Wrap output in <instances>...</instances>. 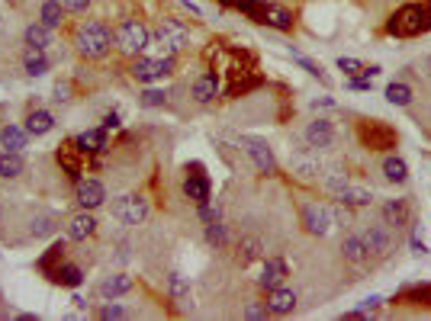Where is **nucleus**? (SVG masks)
<instances>
[{
	"label": "nucleus",
	"instance_id": "nucleus-1",
	"mask_svg": "<svg viewBox=\"0 0 431 321\" xmlns=\"http://www.w3.org/2000/svg\"><path fill=\"white\" fill-rule=\"evenodd\" d=\"M428 29H431V13L425 3H405L386 23V32L396 39H415L422 32H428Z\"/></svg>",
	"mask_w": 431,
	"mask_h": 321
},
{
	"label": "nucleus",
	"instance_id": "nucleus-2",
	"mask_svg": "<svg viewBox=\"0 0 431 321\" xmlns=\"http://www.w3.org/2000/svg\"><path fill=\"white\" fill-rule=\"evenodd\" d=\"M113 46V32L106 23H100V19H87V23H81L75 32V48L81 58H104L106 52H110Z\"/></svg>",
	"mask_w": 431,
	"mask_h": 321
},
{
	"label": "nucleus",
	"instance_id": "nucleus-3",
	"mask_svg": "<svg viewBox=\"0 0 431 321\" xmlns=\"http://www.w3.org/2000/svg\"><path fill=\"white\" fill-rule=\"evenodd\" d=\"M149 26L142 23V19H122L119 26L113 29V42H116V48H119L122 55L129 58H139L145 48H149Z\"/></svg>",
	"mask_w": 431,
	"mask_h": 321
},
{
	"label": "nucleus",
	"instance_id": "nucleus-4",
	"mask_svg": "<svg viewBox=\"0 0 431 321\" xmlns=\"http://www.w3.org/2000/svg\"><path fill=\"white\" fill-rule=\"evenodd\" d=\"M171 71H174V58H158V55H145V52H142V55L132 61V77L139 84L164 81Z\"/></svg>",
	"mask_w": 431,
	"mask_h": 321
},
{
	"label": "nucleus",
	"instance_id": "nucleus-5",
	"mask_svg": "<svg viewBox=\"0 0 431 321\" xmlns=\"http://www.w3.org/2000/svg\"><path fill=\"white\" fill-rule=\"evenodd\" d=\"M357 135H361V142H364L370 151H390V148H396V128L380 119L361 122V126H357Z\"/></svg>",
	"mask_w": 431,
	"mask_h": 321
},
{
	"label": "nucleus",
	"instance_id": "nucleus-6",
	"mask_svg": "<svg viewBox=\"0 0 431 321\" xmlns=\"http://www.w3.org/2000/svg\"><path fill=\"white\" fill-rule=\"evenodd\" d=\"M113 219H119L122 225H142L149 219V202L139 193H126L113 202Z\"/></svg>",
	"mask_w": 431,
	"mask_h": 321
},
{
	"label": "nucleus",
	"instance_id": "nucleus-7",
	"mask_svg": "<svg viewBox=\"0 0 431 321\" xmlns=\"http://www.w3.org/2000/svg\"><path fill=\"white\" fill-rule=\"evenodd\" d=\"M303 225H306V231H309V235H316V238H325L328 231L335 228V215H332V209H328V206H319V202H306V206H303Z\"/></svg>",
	"mask_w": 431,
	"mask_h": 321
},
{
	"label": "nucleus",
	"instance_id": "nucleus-8",
	"mask_svg": "<svg viewBox=\"0 0 431 321\" xmlns=\"http://www.w3.org/2000/svg\"><path fill=\"white\" fill-rule=\"evenodd\" d=\"M58 167H61V174H68V180H81L84 177V151L77 148V142H61L58 145Z\"/></svg>",
	"mask_w": 431,
	"mask_h": 321
},
{
	"label": "nucleus",
	"instance_id": "nucleus-9",
	"mask_svg": "<svg viewBox=\"0 0 431 321\" xmlns=\"http://www.w3.org/2000/svg\"><path fill=\"white\" fill-rule=\"evenodd\" d=\"M242 145H245V151L251 155L254 167H258L261 174H277V161H274V151H271V145H267L264 138L245 135V138H242Z\"/></svg>",
	"mask_w": 431,
	"mask_h": 321
},
{
	"label": "nucleus",
	"instance_id": "nucleus-10",
	"mask_svg": "<svg viewBox=\"0 0 431 321\" xmlns=\"http://www.w3.org/2000/svg\"><path fill=\"white\" fill-rule=\"evenodd\" d=\"M75 186H77V206H81V209L94 212L97 206L106 202V186L100 184V180H84V177H81Z\"/></svg>",
	"mask_w": 431,
	"mask_h": 321
},
{
	"label": "nucleus",
	"instance_id": "nucleus-11",
	"mask_svg": "<svg viewBox=\"0 0 431 321\" xmlns=\"http://www.w3.org/2000/svg\"><path fill=\"white\" fill-rule=\"evenodd\" d=\"M361 241H364V248L370 257H386L393 251V235H390L383 225H370V228L361 235Z\"/></svg>",
	"mask_w": 431,
	"mask_h": 321
},
{
	"label": "nucleus",
	"instance_id": "nucleus-12",
	"mask_svg": "<svg viewBox=\"0 0 431 321\" xmlns=\"http://www.w3.org/2000/svg\"><path fill=\"white\" fill-rule=\"evenodd\" d=\"M184 193H187L193 202H209V177L203 174V167H200V164L187 167V177H184Z\"/></svg>",
	"mask_w": 431,
	"mask_h": 321
},
{
	"label": "nucleus",
	"instance_id": "nucleus-13",
	"mask_svg": "<svg viewBox=\"0 0 431 321\" xmlns=\"http://www.w3.org/2000/svg\"><path fill=\"white\" fill-rule=\"evenodd\" d=\"M290 276V266H287V260L283 257H271V260H264V270H261V289L264 293H271V289H277V286H283V280Z\"/></svg>",
	"mask_w": 431,
	"mask_h": 321
},
{
	"label": "nucleus",
	"instance_id": "nucleus-14",
	"mask_svg": "<svg viewBox=\"0 0 431 321\" xmlns=\"http://www.w3.org/2000/svg\"><path fill=\"white\" fill-rule=\"evenodd\" d=\"M155 36H158L161 42H168L174 52H180V48L190 42L187 26H180L178 19H161V26H158V32H155Z\"/></svg>",
	"mask_w": 431,
	"mask_h": 321
},
{
	"label": "nucleus",
	"instance_id": "nucleus-15",
	"mask_svg": "<svg viewBox=\"0 0 431 321\" xmlns=\"http://www.w3.org/2000/svg\"><path fill=\"white\" fill-rule=\"evenodd\" d=\"M97 231V219L90 215V209H81L77 215L68 219V238L71 241H87Z\"/></svg>",
	"mask_w": 431,
	"mask_h": 321
},
{
	"label": "nucleus",
	"instance_id": "nucleus-16",
	"mask_svg": "<svg viewBox=\"0 0 431 321\" xmlns=\"http://www.w3.org/2000/svg\"><path fill=\"white\" fill-rule=\"evenodd\" d=\"M193 100L200 106H209V103L219 100V77L216 74H203V77L193 81Z\"/></svg>",
	"mask_w": 431,
	"mask_h": 321
},
{
	"label": "nucleus",
	"instance_id": "nucleus-17",
	"mask_svg": "<svg viewBox=\"0 0 431 321\" xmlns=\"http://www.w3.org/2000/svg\"><path fill=\"white\" fill-rule=\"evenodd\" d=\"M267 309H271V315H290L293 309H296V293L277 286V289L267 293Z\"/></svg>",
	"mask_w": 431,
	"mask_h": 321
},
{
	"label": "nucleus",
	"instance_id": "nucleus-18",
	"mask_svg": "<svg viewBox=\"0 0 431 321\" xmlns=\"http://www.w3.org/2000/svg\"><path fill=\"white\" fill-rule=\"evenodd\" d=\"M306 142H309L312 148H328L332 142H335V128H332V122L328 119H316L306 126Z\"/></svg>",
	"mask_w": 431,
	"mask_h": 321
},
{
	"label": "nucleus",
	"instance_id": "nucleus-19",
	"mask_svg": "<svg viewBox=\"0 0 431 321\" xmlns=\"http://www.w3.org/2000/svg\"><path fill=\"white\" fill-rule=\"evenodd\" d=\"M65 241H55V244H52V248H48L46 251V254H42V257H39V273H46L48 276V280H52V273H55V270H58V266H61V264H65Z\"/></svg>",
	"mask_w": 431,
	"mask_h": 321
},
{
	"label": "nucleus",
	"instance_id": "nucleus-20",
	"mask_svg": "<svg viewBox=\"0 0 431 321\" xmlns=\"http://www.w3.org/2000/svg\"><path fill=\"white\" fill-rule=\"evenodd\" d=\"M29 132V135H36V138H42V135H48L52 128H55V116L48 110H32L26 116V126H23Z\"/></svg>",
	"mask_w": 431,
	"mask_h": 321
},
{
	"label": "nucleus",
	"instance_id": "nucleus-21",
	"mask_svg": "<svg viewBox=\"0 0 431 321\" xmlns=\"http://www.w3.org/2000/svg\"><path fill=\"white\" fill-rule=\"evenodd\" d=\"M132 276H126V273H113V276H106L104 283H100V295L104 299H119V295H126V293H132Z\"/></svg>",
	"mask_w": 431,
	"mask_h": 321
},
{
	"label": "nucleus",
	"instance_id": "nucleus-22",
	"mask_svg": "<svg viewBox=\"0 0 431 321\" xmlns=\"http://www.w3.org/2000/svg\"><path fill=\"white\" fill-rule=\"evenodd\" d=\"M75 142H77V148H81L84 155H100V151H106V128H90V132H81Z\"/></svg>",
	"mask_w": 431,
	"mask_h": 321
},
{
	"label": "nucleus",
	"instance_id": "nucleus-23",
	"mask_svg": "<svg viewBox=\"0 0 431 321\" xmlns=\"http://www.w3.org/2000/svg\"><path fill=\"white\" fill-rule=\"evenodd\" d=\"M23 42H26L29 48H36V52H46V48L52 46V29L42 26V23H29L26 32H23Z\"/></svg>",
	"mask_w": 431,
	"mask_h": 321
},
{
	"label": "nucleus",
	"instance_id": "nucleus-24",
	"mask_svg": "<svg viewBox=\"0 0 431 321\" xmlns=\"http://www.w3.org/2000/svg\"><path fill=\"white\" fill-rule=\"evenodd\" d=\"M23 171H26V161H23L19 151H3L0 155V180H17Z\"/></svg>",
	"mask_w": 431,
	"mask_h": 321
},
{
	"label": "nucleus",
	"instance_id": "nucleus-25",
	"mask_svg": "<svg viewBox=\"0 0 431 321\" xmlns=\"http://www.w3.org/2000/svg\"><path fill=\"white\" fill-rule=\"evenodd\" d=\"M29 142V132L19 126H3L0 128V145H3V151H23Z\"/></svg>",
	"mask_w": 431,
	"mask_h": 321
},
{
	"label": "nucleus",
	"instance_id": "nucleus-26",
	"mask_svg": "<svg viewBox=\"0 0 431 321\" xmlns=\"http://www.w3.org/2000/svg\"><path fill=\"white\" fill-rule=\"evenodd\" d=\"M383 222L386 225H396V228L409 225V202L405 200H390L383 206Z\"/></svg>",
	"mask_w": 431,
	"mask_h": 321
},
{
	"label": "nucleus",
	"instance_id": "nucleus-27",
	"mask_svg": "<svg viewBox=\"0 0 431 321\" xmlns=\"http://www.w3.org/2000/svg\"><path fill=\"white\" fill-rule=\"evenodd\" d=\"M68 10L61 7V0H46L42 7H39V23L48 29H58L61 26V19H65Z\"/></svg>",
	"mask_w": 431,
	"mask_h": 321
},
{
	"label": "nucleus",
	"instance_id": "nucleus-28",
	"mask_svg": "<svg viewBox=\"0 0 431 321\" xmlns=\"http://www.w3.org/2000/svg\"><path fill=\"white\" fill-rule=\"evenodd\" d=\"M52 283H58V286H68V289H75V286H81L84 283V273H81V266H75V264H61L52 273Z\"/></svg>",
	"mask_w": 431,
	"mask_h": 321
},
{
	"label": "nucleus",
	"instance_id": "nucleus-29",
	"mask_svg": "<svg viewBox=\"0 0 431 321\" xmlns=\"http://www.w3.org/2000/svg\"><path fill=\"white\" fill-rule=\"evenodd\" d=\"M335 196L345 202V206H367V202L374 200V193L370 190H364V186H351V184H345Z\"/></svg>",
	"mask_w": 431,
	"mask_h": 321
},
{
	"label": "nucleus",
	"instance_id": "nucleus-30",
	"mask_svg": "<svg viewBox=\"0 0 431 321\" xmlns=\"http://www.w3.org/2000/svg\"><path fill=\"white\" fill-rule=\"evenodd\" d=\"M264 23L274 26V29H280V32H290V29H293V13H290V10H283V7L267 3V19H264Z\"/></svg>",
	"mask_w": 431,
	"mask_h": 321
},
{
	"label": "nucleus",
	"instance_id": "nucleus-31",
	"mask_svg": "<svg viewBox=\"0 0 431 321\" xmlns=\"http://www.w3.org/2000/svg\"><path fill=\"white\" fill-rule=\"evenodd\" d=\"M383 174H386V180H390V184H405V177H409V167H405L403 157L390 155V157L383 161Z\"/></svg>",
	"mask_w": 431,
	"mask_h": 321
},
{
	"label": "nucleus",
	"instance_id": "nucleus-32",
	"mask_svg": "<svg viewBox=\"0 0 431 321\" xmlns=\"http://www.w3.org/2000/svg\"><path fill=\"white\" fill-rule=\"evenodd\" d=\"M396 299H399V302H412V305H431V283L409 286V289H403Z\"/></svg>",
	"mask_w": 431,
	"mask_h": 321
},
{
	"label": "nucleus",
	"instance_id": "nucleus-33",
	"mask_svg": "<svg viewBox=\"0 0 431 321\" xmlns=\"http://www.w3.org/2000/svg\"><path fill=\"white\" fill-rule=\"evenodd\" d=\"M23 68H26L29 77H42V74L48 71V58H46V52H36V48H29L26 58H23Z\"/></svg>",
	"mask_w": 431,
	"mask_h": 321
},
{
	"label": "nucleus",
	"instance_id": "nucleus-34",
	"mask_svg": "<svg viewBox=\"0 0 431 321\" xmlns=\"http://www.w3.org/2000/svg\"><path fill=\"white\" fill-rule=\"evenodd\" d=\"M386 100L393 103V106H409V103H412V87L403 81H393L386 87Z\"/></svg>",
	"mask_w": 431,
	"mask_h": 321
},
{
	"label": "nucleus",
	"instance_id": "nucleus-35",
	"mask_svg": "<svg viewBox=\"0 0 431 321\" xmlns=\"http://www.w3.org/2000/svg\"><path fill=\"white\" fill-rule=\"evenodd\" d=\"M293 171L300 177H322L325 174V167H322L319 157H296V161H293Z\"/></svg>",
	"mask_w": 431,
	"mask_h": 321
},
{
	"label": "nucleus",
	"instance_id": "nucleus-36",
	"mask_svg": "<svg viewBox=\"0 0 431 321\" xmlns=\"http://www.w3.org/2000/svg\"><path fill=\"white\" fill-rule=\"evenodd\" d=\"M341 251H345V260H351V264H364L367 257H370L361 238H345V248Z\"/></svg>",
	"mask_w": 431,
	"mask_h": 321
},
{
	"label": "nucleus",
	"instance_id": "nucleus-37",
	"mask_svg": "<svg viewBox=\"0 0 431 321\" xmlns=\"http://www.w3.org/2000/svg\"><path fill=\"white\" fill-rule=\"evenodd\" d=\"M29 235H32V238H48V235H55V219H52V215H39V219H32Z\"/></svg>",
	"mask_w": 431,
	"mask_h": 321
},
{
	"label": "nucleus",
	"instance_id": "nucleus-38",
	"mask_svg": "<svg viewBox=\"0 0 431 321\" xmlns=\"http://www.w3.org/2000/svg\"><path fill=\"white\" fill-rule=\"evenodd\" d=\"M254 257H261V241H258V238H245L242 244H238V260H242V266H248Z\"/></svg>",
	"mask_w": 431,
	"mask_h": 321
},
{
	"label": "nucleus",
	"instance_id": "nucleus-39",
	"mask_svg": "<svg viewBox=\"0 0 431 321\" xmlns=\"http://www.w3.org/2000/svg\"><path fill=\"white\" fill-rule=\"evenodd\" d=\"M168 289H171V295H174L178 302H184V299L190 295V283H187V280H184L180 273H171V276H168Z\"/></svg>",
	"mask_w": 431,
	"mask_h": 321
},
{
	"label": "nucleus",
	"instance_id": "nucleus-40",
	"mask_svg": "<svg viewBox=\"0 0 431 321\" xmlns=\"http://www.w3.org/2000/svg\"><path fill=\"white\" fill-rule=\"evenodd\" d=\"M345 184H351V180H347V174H341V171H325V174H322V186H325L332 196H335Z\"/></svg>",
	"mask_w": 431,
	"mask_h": 321
},
{
	"label": "nucleus",
	"instance_id": "nucleus-41",
	"mask_svg": "<svg viewBox=\"0 0 431 321\" xmlns=\"http://www.w3.org/2000/svg\"><path fill=\"white\" fill-rule=\"evenodd\" d=\"M207 241L213 248H225V225L222 222H209L207 225Z\"/></svg>",
	"mask_w": 431,
	"mask_h": 321
},
{
	"label": "nucleus",
	"instance_id": "nucleus-42",
	"mask_svg": "<svg viewBox=\"0 0 431 321\" xmlns=\"http://www.w3.org/2000/svg\"><path fill=\"white\" fill-rule=\"evenodd\" d=\"M142 106H164V90H145L142 93Z\"/></svg>",
	"mask_w": 431,
	"mask_h": 321
},
{
	"label": "nucleus",
	"instance_id": "nucleus-43",
	"mask_svg": "<svg viewBox=\"0 0 431 321\" xmlns=\"http://www.w3.org/2000/svg\"><path fill=\"white\" fill-rule=\"evenodd\" d=\"M338 68H341L345 74H351V77H354V74H361V68H364V64L357 61V58H338Z\"/></svg>",
	"mask_w": 431,
	"mask_h": 321
},
{
	"label": "nucleus",
	"instance_id": "nucleus-44",
	"mask_svg": "<svg viewBox=\"0 0 431 321\" xmlns=\"http://www.w3.org/2000/svg\"><path fill=\"white\" fill-rule=\"evenodd\" d=\"M100 318H104V321L126 318V309H122V305H104V309H100Z\"/></svg>",
	"mask_w": 431,
	"mask_h": 321
},
{
	"label": "nucleus",
	"instance_id": "nucleus-45",
	"mask_svg": "<svg viewBox=\"0 0 431 321\" xmlns=\"http://www.w3.org/2000/svg\"><path fill=\"white\" fill-rule=\"evenodd\" d=\"M200 219L207 222H219V209H213V206H209V202H200Z\"/></svg>",
	"mask_w": 431,
	"mask_h": 321
},
{
	"label": "nucleus",
	"instance_id": "nucleus-46",
	"mask_svg": "<svg viewBox=\"0 0 431 321\" xmlns=\"http://www.w3.org/2000/svg\"><path fill=\"white\" fill-rule=\"evenodd\" d=\"M61 7H65L68 13H84V10L90 7V0H61Z\"/></svg>",
	"mask_w": 431,
	"mask_h": 321
},
{
	"label": "nucleus",
	"instance_id": "nucleus-47",
	"mask_svg": "<svg viewBox=\"0 0 431 321\" xmlns=\"http://www.w3.org/2000/svg\"><path fill=\"white\" fill-rule=\"evenodd\" d=\"M267 315H271L267 302L264 305H248V309H245V318H267Z\"/></svg>",
	"mask_w": 431,
	"mask_h": 321
},
{
	"label": "nucleus",
	"instance_id": "nucleus-48",
	"mask_svg": "<svg viewBox=\"0 0 431 321\" xmlns=\"http://www.w3.org/2000/svg\"><path fill=\"white\" fill-rule=\"evenodd\" d=\"M296 61H300L303 68H306V71L312 74V77H322V81H325V74H322V68H319L316 61H309V58H296Z\"/></svg>",
	"mask_w": 431,
	"mask_h": 321
},
{
	"label": "nucleus",
	"instance_id": "nucleus-49",
	"mask_svg": "<svg viewBox=\"0 0 431 321\" xmlns=\"http://www.w3.org/2000/svg\"><path fill=\"white\" fill-rule=\"evenodd\" d=\"M370 81H374V77H364V74H361V77H351V90H370Z\"/></svg>",
	"mask_w": 431,
	"mask_h": 321
},
{
	"label": "nucleus",
	"instance_id": "nucleus-50",
	"mask_svg": "<svg viewBox=\"0 0 431 321\" xmlns=\"http://www.w3.org/2000/svg\"><path fill=\"white\" fill-rule=\"evenodd\" d=\"M116 126H119V113H106L104 128H116Z\"/></svg>",
	"mask_w": 431,
	"mask_h": 321
},
{
	"label": "nucleus",
	"instance_id": "nucleus-51",
	"mask_svg": "<svg viewBox=\"0 0 431 321\" xmlns=\"http://www.w3.org/2000/svg\"><path fill=\"white\" fill-rule=\"evenodd\" d=\"M412 251H415V254H428V248H425V241L419 238V235L412 238Z\"/></svg>",
	"mask_w": 431,
	"mask_h": 321
},
{
	"label": "nucleus",
	"instance_id": "nucleus-52",
	"mask_svg": "<svg viewBox=\"0 0 431 321\" xmlns=\"http://www.w3.org/2000/svg\"><path fill=\"white\" fill-rule=\"evenodd\" d=\"M3 3H13V7H19V3H23V0H3Z\"/></svg>",
	"mask_w": 431,
	"mask_h": 321
},
{
	"label": "nucleus",
	"instance_id": "nucleus-53",
	"mask_svg": "<svg viewBox=\"0 0 431 321\" xmlns=\"http://www.w3.org/2000/svg\"><path fill=\"white\" fill-rule=\"evenodd\" d=\"M254 3H274V0H254Z\"/></svg>",
	"mask_w": 431,
	"mask_h": 321
},
{
	"label": "nucleus",
	"instance_id": "nucleus-54",
	"mask_svg": "<svg viewBox=\"0 0 431 321\" xmlns=\"http://www.w3.org/2000/svg\"><path fill=\"white\" fill-rule=\"evenodd\" d=\"M425 7H428V13H431V0H428V3H425Z\"/></svg>",
	"mask_w": 431,
	"mask_h": 321
}]
</instances>
